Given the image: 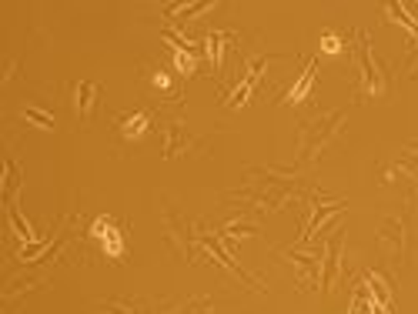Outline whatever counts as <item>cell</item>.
I'll return each instance as SVG.
<instances>
[{
	"label": "cell",
	"instance_id": "obj_1",
	"mask_svg": "<svg viewBox=\"0 0 418 314\" xmlns=\"http://www.w3.org/2000/svg\"><path fill=\"white\" fill-rule=\"evenodd\" d=\"M342 124H344L342 110H335V114H321V117L308 120V124L301 127V154H305V157H314L318 150L328 144L331 137L342 134Z\"/></svg>",
	"mask_w": 418,
	"mask_h": 314
},
{
	"label": "cell",
	"instance_id": "obj_2",
	"mask_svg": "<svg viewBox=\"0 0 418 314\" xmlns=\"http://www.w3.org/2000/svg\"><path fill=\"white\" fill-rule=\"evenodd\" d=\"M90 238L104 248V255L111 257V261H120V257L127 255V248H124V234H120V227L114 224L111 217H97V221L90 224Z\"/></svg>",
	"mask_w": 418,
	"mask_h": 314
},
{
	"label": "cell",
	"instance_id": "obj_3",
	"mask_svg": "<svg viewBox=\"0 0 418 314\" xmlns=\"http://www.w3.org/2000/svg\"><path fill=\"white\" fill-rule=\"evenodd\" d=\"M358 64H361V94H382L385 90V77L378 74L372 64V50H368V37L358 34Z\"/></svg>",
	"mask_w": 418,
	"mask_h": 314
},
{
	"label": "cell",
	"instance_id": "obj_4",
	"mask_svg": "<svg viewBox=\"0 0 418 314\" xmlns=\"http://www.w3.org/2000/svg\"><path fill=\"white\" fill-rule=\"evenodd\" d=\"M378 244L389 248L395 261H402L405 257V224L398 221V217H389V221L382 224V231H378Z\"/></svg>",
	"mask_w": 418,
	"mask_h": 314
},
{
	"label": "cell",
	"instance_id": "obj_5",
	"mask_svg": "<svg viewBox=\"0 0 418 314\" xmlns=\"http://www.w3.org/2000/svg\"><path fill=\"white\" fill-rule=\"evenodd\" d=\"M265 64H268V57L251 60V67H248V74H244V80H241L238 90H235V94L228 97V107H244V104H248L251 90L258 87V80H261V71H265Z\"/></svg>",
	"mask_w": 418,
	"mask_h": 314
},
{
	"label": "cell",
	"instance_id": "obj_6",
	"mask_svg": "<svg viewBox=\"0 0 418 314\" xmlns=\"http://www.w3.org/2000/svg\"><path fill=\"white\" fill-rule=\"evenodd\" d=\"M97 94H101V87H97L94 80H84V84H77V90H74V107H77V114H81V120L94 114V107H97Z\"/></svg>",
	"mask_w": 418,
	"mask_h": 314
},
{
	"label": "cell",
	"instance_id": "obj_7",
	"mask_svg": "<svg viewBox=\"0 0 418 314\" xmlns=\"http://www.w3.org/2000/svg\"><path fill=\"white\" fill-rule=\"evenodd\" d=\"M314 67H318V64H314V60H308V67H305V74L298 77V84H295V87L288 90V94H284V104H301V101H305V97L312 94V84H314Z\"/></svg>",
	"mask_w": 418,
	"mask_h": 314
},
{
	"label": "cell",
	"instance_id": "obj_8",
	"mask_svg": "<svg viewBox=\"0 0 418 314\" xmlns=\"http://www.w3.org/2000/svg\"><path fill=\"white\" fill-rule=\"evenodd\" d=\"M188 144H191V137L181 131L178 120L165 124V154H167V157H178V154H181L184 148H188Z\"/></svg>",
	"mask_w": 418,
	"mask_h": 314
},
{
	"label": "cell",
	"instance_id": "obj_9",
	"mask_svg": "<svg viewBox=\"0 0 418 314\" xmlns=\"http://www.w3.org/2000/svg\"><path fill=\"white\" fill-rule=\"evenodd\" d=\"M148 114H141V110H137V114H127V117L120 120V134L127 137V141H134V137H144L148 134Z\"/></svg>",
	"mask_w": 418,
	"mask_h": 314
},
{
	"label": "cell",
	"instance_id": "obj_10",
	"mask_svg": "<svg viewBox=\"0 0 418 314\" xmlns=\"http://www.w3.org/2000/svg\"><path fill=\"white\" fill-rule=\"evenodd\" d=\"M167 44H171V54H174V64H178V71L184 77H191L195 74V67H197V60H195V54L188 50V44H174L171 37H167Z\"/></svg>",
	"mask_w": 418,
	"mask_h": 314
},
{
	"label": "cell",
	"instance_id": "obj_11",
	"mask_svg": "<svg viewBox=\"0 0 418 314\" xmlns=\"http://www.w3.org/2000/svg\"><path fill=\"white\" fill-rule=\"evenodd\" d=\"M20 117L27 120V124H37L41 131H54V117L44 114V110H37V107H24V110H20Z\"/></svg>",
	"mask_w": 418,
	"mask_h": 314
},
{
	"label": "cell",
	"instance_id": "obj_12",
	"mask_svg": "<svg viewBox=\"0 0 418 314\" xmlns=\"http://www.w3.org/2000/svg\"><path fill=\"white\" fill-rule=\"evenodd\" d=\"M11 224H14L17 231V238H24V241H34V231H30L24 221H20V214H17V208H11Z\"/></svg>",
	"mask_w": 418,
	"mask_h": 314
},
{
	"label": "cell",
	"instance_id": "obj_13",
	"mask_svg": "<svg viewBox=\"0 0 418 314\" xmlns=\"http://www.w3.org/2000/svg\"><path fill=\"white\" fill-rule=\"evenodd\" d=\"M321 50L325 54H338L342 50V37L338 34H321Z\"/></svg>",
	"mask_w": 418,
	"mask_h": 314
},
{
	"label": "cell",
	"instance_id": "obj_14",
	"mask_svg": "<svg viewBox=\"0 0 418 314\" xmlns=\"http://www.w3.org/2000/svg\"><path fill=\"white\" fill-rule=\"evenodd\" d=\"M151 84H154V87H161V90H165L167 84H171V77H167L165 71H154V74H151Z\"/></svg>",
	"mask_w": 418,
	"mask_h": 314
}]
</instances>
